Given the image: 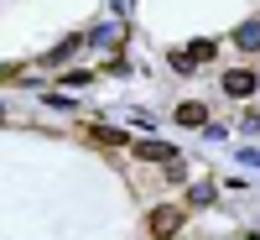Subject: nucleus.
I'll use <instances>...</instances> for the list:
<instances>
[{
  "label": "nucleus",
  "instance_id": "f257e3e1",
  "mask_svg": "<svg viewBox=\"0 0 260 240\" xmlns=\"http://www.w3.org/2000/svg\"><path fill=\"white\" fill-rule=\"evenodd\" d=\"M177 230H182V209H177V204L151 209V235H161V240H167V235H177Z\"/></svg>",
  "mask_w": 260,
  "mask_h": 240
},
{
  "label": "nucleus",
  "instance_id": "9d476101",
  "mask_svg": "<svg viewBox=\"0 0 260 240\" xmlns=\"http://www.w3.org/2000/svg\"><path fill=\"white\" fill-rule=\"evenodd\" d=\"M187 52H192V58H198V63H208V58H213V42L203 37V42H192V47H187Z\"/></svg>",
  "mask_w": 260,
  "mask_h": 240
},
{
  "label": "nucleus",
  "instance_id": "0eeeda50",
  "mask_svg": "<svg viewBox=\"0 0 260 240\" xmlns=\"http://www.w3.org/2000/svg\"><path fill=\"white\" fill-rule=\"evenodd\" d=\"M172 68H177V73H198V58H192V52H172Z\"/></svg>",
  "mask_w": 260,
  "mask_h": 240
},
{
  "label": "nucleus",
  "instance_id": "6e6552de",
  "mask_svg": "<svg viewBox=\"0 0 260 240\" xmlns=\"http://www.w3.org/2000/svg\"><path fill=\"white\" fill-rule=\"evenodd\" d=\"M161 167H167V178H172V183H182V178H187V162H182V157H172V162H161Z\"/></svg>",
  "mask_w": 260,
  "mask_h": 240
},
{
  "label": "nucleus",
  "instance_id": "1a4fd4ad",
  "mask_svg": "<svg viewBox=\"0 0 260 240\" xmlns=\"http://www.w3.org/2000/svg\"><path fill=\"white\" fill-rule=\"evenodd\" d=\"M208 199H213V188H208V183H192V193H187V204H208Z\"/></svg>",
  "mask_w": 260,
  "mask_h": 240
},
{
  "label": "nucleus",
  "instance_id": "20e7f679",
  "mask_svg": "<svg viewBox=\"0 0 260 240\" xmlns=\"http://www.w3.org/2000/svg\"><path fill=\"white\" fill-rule=\"evenodd\" d=\"M234 47L260 52V21H245V26H234Z\"/></svg>",
  "mask_w": 260,
  "mask_h": 240
},
{
  "label": "nucleus",
  "instance_id": "7ed1b4c3",
  "mask_svg": "<svg viewBox=\"0 0 260 240\" xmlns=\"http://www.w3.org/2000/svg\"><path fill=\"white\" fill-rule=\"evenodd\" d=\"M136 157H146V162H172V157H177V146H167V141H141Z\"/></svg>",
  "mask_w": 260,
  "mask_h": 240
},
{
  "label": "nucleus",
  "instance_id": "39448f33",
  "mask_svg": "<svg viewBox=\"0 0 260 240\" xmlns=\"http://www.w3.org/2000/svg\"><path fill=\"white\" fill-rule=\"evenodd\" d=\"M177 120H182V125H203V120H208L203 99H182V104H177Z\"/></svg>",
  "mask_w": 260,
  "mask_h": 240
},
{
  "label": "nucleus",
  "instance_id": "f03ea898",
  "mask_svg": "<svg viewBox=\"0 0 260 240\" xmlns=\"http://www.w3.org/2000/svg\"><path fill=\"white\" fill-rule=\"evenodd\" d=\"M224 94H229V99H250V94H255V73H250V68H229V73H224Z\"/></svg>",
  "mask_w": 260,
  "mask_h": 240
},
{
  "label": "nucleus",
  "instance_id": "423d86ee",
  "mask_svg": "<svg viewBox=\"0 0 260 240\" xmlns=\"http://www.w3.org/2000/svg\"><path fill=\"white\" fill-rule=\"evenodd\" d=\"M89 141H99V146H125V130H110V125H89Z\"/></svg>",
  "mask_w": 260,
  "mask_h": 240
}]
</instances>
